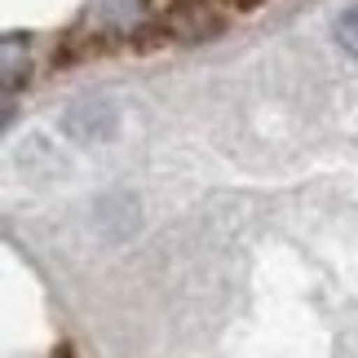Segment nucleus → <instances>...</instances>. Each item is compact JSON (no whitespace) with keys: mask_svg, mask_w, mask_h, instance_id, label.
<instances>
[{"mask_svg":"<svg viewBox=\"0 0 358 358\" xmlns=\"http://www.w3.org/2000/svg\"><path fill=\"white\" fill-rule=\"evenodd\" d=\"M115 129H120V111L111 98H85L66 106L62 115V133L71 142H106V137H115Z\"/></svg>","mask_w":358,"mask_h":358,"instance_id":"nucleus-1","label":"nucleus"},{"mask_svg":"<svg viewBox=\"0 0 358 358\" xmlns=\"http://www.w3.org/2000/svg\"><path fill=\"white\" fill-rule=\"evenodd\" d=\"M93 217H98V226H102L111 239H124V235H129V230L137 226V208H133V199H129V195H106V199L98 203V213H93Z\"/></svg>","mask_w":358,"mask_h":358,"instance_id":"nucleus-2","label":"nucleus"},{"mask_svg":"<svg viewBox=\"0 0 358 358\" xmlns=\"http://www.w3.org/2000/svg\"><path fill=\"white\" fill-rule=\"evenodd\" d=\"M336 40H341V49H345L350 58H358V5H350L336 18Z\"/></svg>","mask_w":358,"mask_h":358,"instance_id":"nucleus-3","label":"nucleus"}]
</instances>
